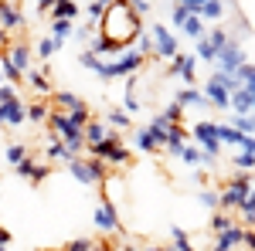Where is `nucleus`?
<instances>
[{"label": "nucleus", "instance_id": "f257e3e1", "mask_svg": "<svg viewBox=\"0 0 255 251\" xmlns=\"http://www.w3.org/2000/svg\"><path fill=\"white\" fill-rule=\"evenodd\" d=\"M99 34H106V38L113 41V48L119 51L126 41H133L136 34H143L139 14H133L126 3H113V7H106V14L99 20Z\"/></svg>", "mask_w": 255, "mask_h": 251}, {"label": "nucleus", "instance_id": "f03ea898", "mask_svg": "<svg viewBox=\"0 0 255 251\" xmlns=\"http://www.w3.org/2000/svg\"><path fill=\"white\" fill-rule=\"evenodd\" d=\"M249 193H252L249 173H235L225 187H221V193H218V207H221V211H238V207L249 200Z\"/></svg>", "mask_w": 255, "mask_h": 251}, {"label": "nucleus", "instance_id": "7ed1b4c3", "mask_svg": "<svg viewBox=\"0 0 255 251\" xmlns=\"http://www.w3.org/2000/svg\"><path fill=\"white\" fill-rule=\"evenodd\" d=\"M65 167L79 183H102L106 180V160H99V156H72Z\"/></svg>", "mask_w": 255, "mask_h": 251}, {"label": "nucleus", "instance_id": "20e7f679", "mask_svg": "<svg viewBox=\"0 0 255 251\" xmlns=\"http://www.w3.org/2000/svg\"><path fill=\"white\" fill-rule=\"evenodd\" d=\"M197 143H201V163L204 167H215L218 160V150H221V139H218V122H197L191 129Z\"/></svg>", "mask_w": 255, "mask_h": 251}, {"label": "nucleus", "instance_id": "39448f33", "mask_svg": "<svg viewBox=\"0 0 255 251\" xmlns=\"http://www.w3.org/2000/svg\"><path fill=\"white\" fill-rule=\"evenodd\" d=\"M89 153L99 156V160H106V163H116V167H126V163L133 160V153L123 146V136H119V133H109L102 143L89 146Z\"/></svg>", "mask_w": 255, "mask_h": 251}, {"label": "nucleus", "instance_id": "423d86ee", "mask_svg": "<svg viewBox=\"0 0 255 251\" xmlns=\"http://www.w3.org/2000/svg\"><path fill=\"white\" fill-rule=\"evenodd\" d=\"M150 38H153V58H163V61L177 58V38L163 24H153V27H150Z\"/></svg>", "mask_w": 255, "mask_h": 251}, {"label": "nucleus", "instance_id": "0eeeda50", "mask_svg": "<svg viewBox=\"0 0 255 251\" xmlns=\"http://www.w3.org/2000/svg\"><path fill=\"white\" fill-rule=\"evenodd\" d=\"M215 61H218V68H221V72H232V75H235L238 68L245 65V51L238 48V41H228V44L218 51V58H215Z\"/></svg>", "mask_w": 255, "mask_h": 251}, {"label": "nucleus", "instance_id": "6e6552de", "mask_svg": "<svg viewBox=\"0 0 255 251\" xmlns=\"http://www.w3.org/2000/svg\"><path fill=\"white\" fill-rule=\"evenodd\" d=\"M170 75L180 78L184 85H194L197 82V58L194 55H180V51H177V58L170 61Z\"/></svg>", "mask_w": 255, "mask_h": 251}, {"label": "nucleus", "instance_id": "1a4fd4ad", "mask_svg": "<svg viewBox=\"0 0 255 251\" xmlns=\"http://www.w3.org/2000/svg\"><path fill=\"white\" fill-rule=\"evenodd\" d=\"M14 170H17V176H24V180H31V183H41L44 176L51 173V163H48V160L41 163V160H31V156H24V160H20Z\"/></svg>", "mask_w": 255, "mask_h": 251}, {"label": "nucleus", "instance_id": "9d476101", "mask_svg": "<svg viewBox=\"0 0 255 251\" xmlns=\"http://www.w3.org/2000/svg\"><path fill=\"white\" fill-rule=\"evenodd\" d=\"M96 228L99 231H106V234H116L119 231V217H116V207L109 204V197H102V204L96 207Z\"/></svg>", "mask_w": 255, "mask_h": 251}, {"label": "nucleus", "instance_id": "9b49d317", "mask_svg": "<svg viewBox=\"0 0 255 251\" xmlns=\"http://www.w3.org/2000/svg\"><path fill=\"white\" fill-rule=\"evenodd\" d=\"M143 55L139 51H126V55H119L116 61H113V75L116 78H129V75H136L139 68H143Z\"/></svg>", "mask_w": 255, "mask_h": 251}, {"label": "nucleus", "instance_id": "f8f14e48", "mask_svg": "<svg viewBox=\"0 0 255 251\" xmlns=\"http://www.w3.org/2000/svg\"><path fill=\"white\" fill-rule=\"evenodd\" d=\"M0 27L3 31H20L24 27V14L14 0H0Z\"/></svg>", "mask_w": 255, "mask_h": 251}, {"label": "nucleus", "instance_id": "ddd939ff", "mask_svg": "<svg viewBox=\"0 0 255 251\" xmlns=\"http://www.w3.org/2000/svg\"><path fill=\"white\" fill-rule=\"evenodd\" d=\"M27 119V105L14 98V102H0V126H20Z\"/></svg>", "mask_w": 255, "mask_h": 251}, {"label": "nucleus", "instance_id": "4468645a", "mask_svg": "<svg viewBox=\"0 0 255 251\" xmlns=\"http://www.w3.org/2000/svg\"><path fill=\"white\" fill-rule=\"evenodd\" d=\"M238 245H245V228H242V224H235V228L218 234V241L211 245V251H238Z\"/></svg>", "mask_w": 255, "mask_h": 251}, {"label": "nucleus", "instance_id": "2eb2a0df", "mask_svg": "<svg viewBox=\"0 0 255 251\" xmlns=\"http://www.w3.org/2000/svg\"><path fill=\"white\" fill-rule=\"evenodd\" d=\"M204 98H208V105L211 109H232V92H225L218 82H204Z\"/></svg>", "mask_w": 255, "mask_h": 251}, {"label": "nucleus", "instance_id": "dca6fc26", "mask_svg": "<svg viewBox=\"0 0 255 251\" xmlns=\"http://www.w3.org/2000/svg\"><path fill=\"white\" fill-rule=\"evenodd\" d=\"M174 102H180L184 109H208V98H204V92H197L194 85H184V88L177 92Z\"/></svg>", "mask_w": 255, "mask_h": 251}, {"label": "nucleus", "instance_id": "f3484780", "mask_svg": "<svg viewBox=\"0 0 255 251\" xmlns=\"http://www.w3.org/2000/svg\"><path fill=\"white\" fill-rule=\"evenodd\" d=\"M187 139H191V133L184 129V122H174V126H170V133H167V146H163V150L177 156L184 146H187Z\"/></svg>", "mask_w": 255, "mask_h": 251}, {"label": "nucleus", "instance_id": "a211bd4d", "mask_svg": "<svg viewBox=\"0 0 255 251\" xmlns=\"http://www.w3.org/2000/svg\"><path fill=\"white\" fill-rule=\"evenodd\" d=\"M232 109H235V116H249V112H255V95L249 92V88L232 92Z\"/></svg>", "mask_w": 255, "mask_h": 251}, {"label": "nucleus", "instance_id": "6ab92c4d", "mask_svg": "<svg viewBox=\"0 0 255 251\" xmlns=\"http://www.w3.org/2000/svg\"><path fill=\"white\" fill-rule=\"evenodd\" d=\"M133 146H136L139 153H160L163 146L157 143V136L150 133V126L146 129H136V136H133Z\"/></svg>", "mask_w": 255, "mask_h": 251}, {"label": "nucleus", "instance_id": "aec40b11", "mask_svg": "<svg viewBox=\"0 0 255 251\" xmlns=\"http://www.w3.org/2000/svg\"><path fill=\"white\" fill-rule=\"evenodd\" d=\"M44 156H48V163H55V160H58V163H68V160H72L68 146L61 143L58 136H51V139H48V146H44Z\"/></svg>", "mask_w": 255, "mask_h": 251}, {"label": "nucleus", "instance_id": "412c9836", "mask_svg": "<svg viewBox=\"0 0 255 251\" xmlns=\"http://www.w3.org/2000/svg\"><path fill=\"white\" fill-rule=\"evenodd\" d=\"M82 133H85V150H89V146L102 143V139L109 136V129H106V122H99V119H89V126H85Z\"/></svg>", "mask_w": 255, "mask_h": 251}, {"label": "nucleus", "instance_id": "4be33fe9", "mask_svg": "<svg viewBox=\"0 0 255 251\" xmlns=\"http://www.w3.org/2000/svg\"><path fill=\"white\" fill-rule=\"evenodd\" d=\"M24 78H27V85H31L34 92H41V95H51V82H48V75H44V72H38V68H27V72H24Z\"/></svg>", "mask_w": 255, "mask_h": 251}, {"label": "nucleus", "instance_id": "5701e85b", "mask_svg": "<svg viewBox=\"0 0 255 251\" xmlns=\"http://www.w3.org/2000/svg\"><path fill=\"white\" fill-rule=\"evenodd\" d=\"M51 102H55L58 109H68V112L82 105V98L75 95V92H65V88H58V92H51Z\"/></svg>", "mask_w": 255, "mask_h": 251}, {"label": "nucleus", "instance_id": "b1692460", "mask_svg": "<svg viewBox=\"0 0 255 251\" xmlns=\"http://www.w3.org/2000/svg\"><path fill=\"white\" fill-rule=\"evenodd\" d=\"M197 17L201 20H221L225 17V3L221 0H204V7L197 10Z\"/></svg>", "mask_w": 255, "mask_h": 251}, {"label": "nucleus", "instance_id": "393cba45", "mask_svg": "<svg viewBox=\"0 0 255 251\" xmlns=\"http://www.w3.org/2000/svg\"><path fill=\"white\" fill-rule=\"evenodd\" d=\"M180 31L187 34L191 41H197V38H204V20L197 17V14H187V20L180 24Z\"/></svg>", "mask_w": 255, "mask_h": 251}, {"label": "nucleus", "instance_id": "a878e982", "mask_svg": "<svg viewBox=\"0 0 255 251\" xmlns=\"http://www.w3.org/2000/svg\"><path fill=\"white\" fill-rule=\"evenodd\" d=\"M75 14H79V3L75 0H55V7H51V17L75 20Z\"/></svg>", "mask_w": 255, "mask_h": 251}, {"label": "nucleus", "instance_id": "bb28decb", "mask_svg": "<svg viewBox=\"0 0 255 251\" xmlns=\"http://www.w3.org/2000/svg\"><path fill=\"white\" fill-rule=\"evenodd\" d=\"M72 34H75V24H72V20H65V17H51V38L65 41V38H72Z\"/></svg>", "mask_w": 255, "mask_h": 251}, {"label": "nucleus", "instance_id": "cd10ccee", "mask_svg": "<svg viewBox=\"0 0 255 251\" xmlns=\"http://www.w3.org/2000/svg\"><path fill=\"white\" fill-rule=\"evenodd\" d=\"M218 139H221V143H228V146H238V150H242L245 133H238L235 126H221V122H218Z\"/></svg>", "mask_w": 255, "mask_h": 251}, {"label": "nucleus", "instance_id": "c85d7f7f", "mask_svg": "<svg viewBox=\"0 0 255 251\" xmlns=\"http://www.w3.org/2000/svg\"><path fill=\"white\" fill-rule=\"evenodd\" d=\"M211 82H218V85H221L225 92H238V88H242V82H238V78L232 75V72H221V68H215Z\"/></svg>", "mask_w": 255, "mask_h": 251}, {"label": "nucleus", "instance_id": "c756f323", "mask_svg": "<svg viewBox=\"0 0 255 251\" xmlns=\"http://www.w3.org/2000/svg\"><path fill=\"white\" fill-rule=\"evenodd\" d=\"M194 58H197V61H215V58H218L215 44H211L208 38H197V44H194Z\"/></svg>", "mask_w": 255, "mask_h": 251}, {"label": "nucleus", "instance_id": "7c9ffc66", "mask_svg": "<svg viewBox=\"0 0 255 251\" xmlns=\"http://www.w3.org/2000/svg\"><path fill=\"white\" fill-rule=\"evenodd\" d=\"M48 116H51V105L48 102H31L27 105V119L31 122H48Z\"/></svg>", "mask_w": 255, "mask_h": 251}, {"label": "nucleus", "instance_id": "2f4dec72", "mask_svg": "<svg viewBox=\"0 0 255 251\" xmlns=\"http://www.w3.org/2000/svg\"><path fill=\"white\" fill-rule=\"evenodd\" d=\"M61 44H65V41H58V38H44V41L38 44V58H44V61L55 58V55L61 51Z\"/></svg>", "mask_w": 255, "mask_h": 251}, {"label": "nucleus", "instance_id": "473e14b6", "mask_svg": "<svg viewBox=\"0 0 255 251\" xmlns=\"http://www.w3.org/2000/svg\"><path fill=\"white\" fill-rule=\"evenodd\" d=\"M170 126H174V122H167L163 116H157L153 122H150V133L157 136V143H160V146H167V133H170Z\"/></svg>", "mask_w": 255, "mask_h": 251}, {"label": "nucleus", "instance_id": "72a5a7b5", "mask_svg": "<svg viewBox=\"0 0 255 251\" xmlns=\"http://www.w3.org/2000/svg\"><path fill=\"white\" fill-rule=\"evenodd\" d=\"M170 238H174L170 251H194V245L187 241V231H184V228H170Z\"/></svg>", "mask_w": 255, "mask_h": 251}, {"label": "nucleus", "instance_id": "f704fd0d", "mask_svg": "<svg viewBox=\"0 0 255 251\" xmlns=\"http://www.w3.org/2000/svg\"><path fill=\"white\" fill-rule=\"evenodd\" d=\"M106 122H109V129H126L129 126V116L123 109H106Z\"/></svg>", "mask_w": 255, "mask_h": 251}, {"label": "nucleus", "instance_id": "c9c22d12", "mask_svg": "<svg viewBox=\"0 0 255 251\" xmlns=\"http://www.w3.org/2000/svg\"><path fill=\"white\" fill-rule=\"evenodd\" d=\"M68 119H72V126H79V129H85V126H89V119H92V112H89V105L82 102L79 109H72V112H68Z\"/></svg>", "mask_w": 255, "mask_h": 251}, {"label": "nucleus", "instance_id": "e433bc0d", "mask_svg": "<svg viewBox=\"0 0 255 251\" xmlns=\"http://www.w3.org/2000/svg\"><path fill=\"white\" fill-rule=\"evenodd\" d=\"M177 156H180V160H184L191 170H197V167H201V150H197V146H191V143H187V146H184Z\"/></svg>", "mask_w": 255, "mask_h": 251}, {"label": "nucleus", "instance_id": "4c0bfd02", "mask_svg": "<svg viewBox=\"0 0 255 251\" xmlns=\"http://www.w3.org/2000/svg\"><path fill=\"white\" fill-rule=\"evenodd\" d=\"M232 126H235L238 133H245V136H255V116L249 112V116H235L232 119Z\"/></svg>", "mask_w": 255, "mask_h": 251}, {"label": "nucleus", "instance_id": "58836bf2", "mask_svg": "<svg viewBox=\"0 0 255 251\" xmlns=\"http://www.w3.org/2000/svg\"><path fill=\"white\" fill-rule=\"evenodd\" d=\"M228 228H235V221H232L225 211H215V217H211V231L221 234V231H228Z\"/></svg>", "mask_w": 255, "mask_h": 251}, {"label": "nucleus", "instance_id": "ea45409f", "mask_svg": "<svg viewBox=\"0 0 255 251\" xmlns=\"http://www.w3.org/2000/svg\"><path fill=\"white\" fill-rule=\"evenodd\" d=\"M204 38L211 41V44H215V51H221V48H225V44H228V31H225V27H211V31H208V34H204Z\"/></svg>", "mask_w": 255, "mask_h": 251}, {"label": "nucleus", "instance_id": "a19ab883", "mask_svg": "<svg viewBox=\"0 0 255 251\" xmlns=\"http://www.w3.org/2000/svg\"><path fill=\"white\" fill-rule=\"evenodd\" d=\"M235 167L242 170V173H249V170H255V153H249V150H242V153L235 156Z\"/></svg>", "mask_w": 255, "mask_h": 251}, {"label": "nucleus", "instance_id": "79ce46f5", "mask_svg": "<svg viewBox=\"0 0 255 251\" xmlns=\"http://www.w3.org/2000/svg\"><path fill=\"white\" fill-rule=\"evenodd\" d=\"M123 112H126V116H139V112H143V105H139V98L133 95V92H126V98H123Z\"/></svg>", "mask_w": 255, "mask_h": 251}, {"label": "nucleus", "instance_id": "37998d69", "mask_svg": "<svg viewBox=\"0 0 255 251\" xmlns=\"http://www.w3.org/2000/svg\"><path fill=\"white\" fill-rule=\"evenodd\" d=\"M163 119H167V122H184V105H180V102H170V105L163 109Z\"/></svg>", "mask_w": 255, "mask_h": 251}, {"label": "nucleus", "instance_id": "c03bdc74", "mask_svg": "<svg viewBox=\"0 0 255 251\" xmlns=\"http://www.w3.org/2000/svg\"><path fill=\"white\" fill-rule=\"evenodd\" d=\"M7 163H14V167H17L20 160H24V156H27V150H24V146H20V143H10V146H7Z\"/></svg>", "mask_w": 255, "mask_h": 251}, {"label": "nucleus", "instance_id": "a18cd8bd", "mask_svg": "<svg viewBox=\"0 0 255 251\" xmlns=\"http://www.w3.org/2000/svg\"><path fill=\"white\" fill-rule=\"evenodd\" d=\"M65 251H96V241L92 238H75V241H68Z\"/></svg>", "mask_w": 255, "mask_h": 251}, {"label": "nucleus", "instance_id": "49530a36", "mask_svg": "<svg viewBox=\"0 0 255 251\" xmlns=\"http://www.w3.org/2000/svg\"><path fill=\"white\" fill-rule=\"evenodd\" d=\"M99 61H102V58H99V55L92 51V48L79 55V65H82V68H89V72H96V68H99Z\"/></svg>", "mask_w": 255, "mask_h": 251}, {"label": "nucleus", "instance_id": "de8ad7c7", "mask_svg": "<svg viewBox=\"0 0 255 251\" xmlns=\"http://www.w3.org/2000/svg\"><path fill=\"white\" fill-rule=\"evenodd\" d=\"M136 51L143 58H150V55H153V38H150V34H136Z\"/></svg>", "mask_w": 255, "mask_h": 251}, {"label": "nucleus", "instance_id": "09e8293b", "mask_svg": "<svg viewBox=\"0 0 255 251\" xmlns=\"http://www.w3.org/2000/svg\"><path fill=\"white\" fill-rule=\"evenodd\" d=\"M238 217L245 221V228H252V224H255V204H252V200H245V204L238 207Z\"/></svg>", "mask_w": 255, "mask_h": 251}, {"label": "nucleus", "instance_id": "8fccbe9b", "mask_svg": "<svg viewBox=\"0 0 255 251\" xmlns=\"http://www.w3.org/2000/svg\"><path fill=\"white\" fill-rule=\"evenodd\" d=\"M92 51H96V55H106V51H116V48H113V41L106 38V34H96V41H92Z\"/></svg>", "mask_w": 255, "mask_h": 251}, {"label": "nucleus", "instance_id": "3c124183", "mask_svg": "<svg viewBox=\"0 0 255 251\" xmlns=\"http://www.w3.org/2000/svg\"><path fill=\"white\" fill-rule=\"evenodd\" d=\"M197 200H201L208 211H218V193L215 190H201V193H197Z\"/></svg>", "mask_w": 255, "mask_h": 251}, {"label": "nucleus", "instance_id": "603ef678", "mask_svg": "<svg viewBox=\"0 0 255 251\" xmlns=\"http://www.w3.org/2000/svg\"><path fill=\"white\" fill-rule=\"evenodd\" d=\"M85 10H89V20H102V14H106V3H99V0H89V7H85Z\"/></svg>", "mask_w": 255, "mask_h": 251}, {"label": "nucleus", "instance_id": "864d4df0", "mask_svg": "<svg viewBox=\"0 0 255 251\" xmlns=\"http://www.w3.org/2000/svg\"><path fill=\"white\" fill-rule=\"evenodd\" d=\"M187 14H191V10H187V7H184V3H174V10H170V20H174L177 27H180V24H184V20H187Z\"/></svg>", "mask_w": 255, "mask_h": 251}, {"label": "nucleus", "instance_id": "5fc2aeb1", "mask_svg": "<svg viewBox=\"0 0 255 251\" xmlns=\"http://www.w3.org/2000/svg\"><path fill=\"white\" fill-rule=\"evenodd\" d=\"M129 10H133V14H139V17H143V14H146V10H150V0H133V3H129Z\"/></svg>", "mask_w": 255, "mask_h": 251}, {"label": "nucleus", "instance_id": "6e6d98bb", "mask_svg": "<svg viewBox=\"0 0 255 251\" xmlns=\"http://www.w3.org/2000/svg\"><path fill=\"white\" fill-rule=\"evenodd\" d=\"M177 3H184V7H187L191 14H197V10L204 7V0H177Z\"/></svg>", "mask_w": 255, "mask_h": 251}, {"label": "nucleus", "instance_id": "4d7b16f0", "mask_svg": "<svg viewBox=\"0 0 255 251\" xmlns=\"http://www.w3.org/2000/svg\"><path fill=\"white\" fill-rule=\"evenodd\" d=\"M7 44H10V31L0 27V51H7Z\"/></svg>", "mask_w": 255, "mask_h": 251}, {"label": "nucleus", "instance_id": "13d9d810", "mask_svg": "<svg viewBox=\"0 0 255 251\" xmlns=\"http://www.w3.org/2000/svg\"><path fill=\"white\" fill-rule=\"evenodd\" d=\"M242 150H249V153H255V136H245V139H242Z\"/></svg>", "mask_w": 255, "mask_h": 251}, {"label": "nucleus", "instance_id": "bf43d9fd", "mask_svg": "<svg viewBox=\"0 0 255 251\" xmlns=\"http://www.w3.org/2000/svg\"><path fill=\"white\" fill-rule=\"evenodd\" d=\"M245 245L255 251V231H252V228H245Z\"/></svg>", "mask_w": 255, "mask_h": 251}, {"label": "nucleus", "instance_id": "052dcab7", "mask_svg": "<svg viewBox=\"0 0 255 251\" xmlns=\"http://www.w3.org/2000/svg\"><path fill=\"white\" fill-rule=\"evenodd\" d=\"M51 7H55V0H38V10H48L51 14Z\"/></svg>", "mask_w": 255, "mask_h": 251}, {"label": "nucleus", "instance_id": "680f3d73", "mask_svg": "<svg viewBox=\"0 0 255 251\" xmlns=\"http://www.w3.org/2000/svg\"><path fill=\"white\" fill-rule=\"evenodd\" d=\"M143 251H170L167 245H150V248H143Z\"/></svg>", "mask_w": 255, "mask_h": 251}, {"label": "nucleus", "instance_id": "e2e57ef3", "mask_svg": "<svg viewBox=\"0 0 255 251\" xmlns=\"http://www.w3.org/2000/svg\"><path fill=\"white\" fill-rule=\"evenodd\" d=\"M7 241H10V231H3V228H0V245H7Z\"/></svg>", "mask_w": 255, "mask_h": 251}, {"label": "nucleus", "instance_id": "0e129e2a", "mask_svg": "<svg viewBox=\"0 0 255 251\" xmlns=\"http://www.w3.org/2000/svg\"><path fill=\"white\" fill-rule=\"evenodd\" d=\"M99 3H106V7H113V3H119V0H99Z\"/></svg>", "mask_w": 255, "mask_h": 251}, {"label": "nucleus", "instance_id": "69168bd1", "mask_svg": "<svg viewBox=\"0 0 255 251\" xmlns=\"http://www.w3.org/2000/svg\"><path fill=\"white\" fill-rule=\"evenodd\" d=\"M249 200H252V204H255V183H252V193H249Z\"/></svg>", "mask_w": 255, "mask_h": 251}, {"label": "nucleus", "instance_id": "338daca9", "mask_svg": "<svg viewBox=\"0 0 255 251\" xmlns=\"http://www.w3.org/2000/svg\"><path fill=\"white\" fill-rule=\"evenodd\" d=\"M119 3H126V7H129V3H133V0H119Z\"/></svg>", "mask_w": 255, "mask_h": 251}, {"label": "nucleus", "instance_id": "774afa93", "mask_svg": "<svg viewBox=\"0 0 255 251\" xmlns=\"http://www.w3.org/2000/svg\"><path fill=\"white\" fill-rule=\"evenodd\" d=\"M0 251H7V245H0Z\"/></svg>", "mask_w": 255, "mask_h": 251}]
</instances>
